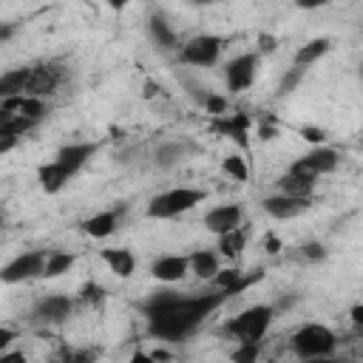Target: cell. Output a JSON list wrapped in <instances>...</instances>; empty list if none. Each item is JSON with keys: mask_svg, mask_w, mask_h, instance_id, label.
Listing matches in <instances>:
<instances>
[{"mask_svg": "<svg viewBox=\"0 0 363 363\" xmlns=\"http://www.w3.org/2000/svg\"><path fill=\"white\" fill-rule=\"evenodd\" d=\"M227 295H193L182 298L179 292H156L147 301V315H150V332L156 337H184L190 335Z\"/></svg>", "mask_w": 363, "mask_h": 363, "instance_id": "obj_1", "label": "cell"}, {"mask_svg": "<svg viewBox=\"0 0 363 363\" xmlns=\"http://www.w3.org/2000/svg\"><path fill=\"white\" fill-rule=\"evenodd\" d=\"M337 346V335L323 323H303L292 335V352L303 360H320L329 357Z\"/></svg>", "mask_w": 363, "mask_h": 363, "instance_id": "obj_2", "label": "cell"}, {"mask_svg": "<svg viewBox=\"0 0 363 363\" xmlns=\"http://www.w3.org/2000/svg\"><path fill=\"white\" fill-rule=\"evenodd\" d=\"M272 318H275L272 306H267V303H255V306L238 312V315L227 323V332H230L238 343H261L264 335H267L269 326H272Z\"/></svg>", "mask_w": 363, "mask_h": 363, "instance_id": "obj_3", "label": "cell"}, {"mask_svg": "<svg viewBox=\"0 0 363 363\" xmlns=\"http://www.w3.org/2000/svg\"><path fill=\"white\" fill-rule=\"evenodd\" d=\"M201 201H204V190H196V187H173V190H164V193H159V196L150 199L147 216L150 218H173V216H182V213L193 210Z\"/></svg>", "mask_w": 363, "mask_h": 363, "instance_id": "obj_4", "label": "cell"}, {"mask_svg": "<svg viewBox=\"0 0 363 363\" xmlns=\"http://www.w3.org/2000/svg\"><path fill=\"white\" fill-rule=\"evenodd\" d=\"M224 51V40L218 34H196L190 37L182 48H179V60L184 65H196V68H213L221 60Z\"/></svg>", "mask_w": 363, "mask_h": 363, "instance_id": "obj_5", "label": "cell"}, {"mask_svg": "<svg viewBox=\"0 0 363 363\" xmlns=\"http://www.w3.org/2000/svg\"><path fill=\"white\" fill-rule=\"evenodd\" d=\"M340 164V153L335 147H326V145H315L309 153H303L301 159H295L289 164L292 173H303V176H326V173H335Z\"/></svg>", "mask_w": 363, "mask_h": 363, "instance_id": "obj_6", "label": "cell"}, {"mask_svg": "<svg viewBox=\"0 0 363 363\" xmlns=\"http://www.w3.org/2000/svg\"><path fill=\"white\" fill-rule=\"evenodd\" d=\"M43 264H45V252L43 250L20 252L6 267H0V281L3 284H23L28 278H43Z\"/></svg>", "mask_w": 363, "mask_h": 363, "instance_id": "obj_7", "label": "cell"}, {"mask_svg": "<svg viewBox=\"0 0 363 363\" xmlns=\"http://www.w3.org/2000/svg\"><path fill=\"white\" fill-rule=\"evenodd\" d=\"M258 74V54H241L235 60L227 62L224 68V79H227V91L230 94H241L255 82Z\"/></svg>", "mask_w": 363, "mask_h": 363, "instance_id": "obj_8", "label": "cell"}, {"mask_svg": "<svg viewBox=\"0 0 363 363\" xmlns=\"http://www.w3.org/2000/svg\"><path fill=\"white\" fill-rule=\"evenodd\" d=\"M309 204H312L309 199H298V196H286V193H275V196H267L261 201L264 213L269 218H278V221H286V218H295V216L306 213Z\"/></svg>", "mask_w": 363, "mask_h": 363, "instance_id": "obj_9", "label": "cell"}, {"mask_svg": "<svg viewBox=\"0 0 363 363\" xmlns=\"http://www.w3.org/2000/svg\"><path fill=\"white\" fill-rule=\"evenodd\" d=\"M94 153H96V145H94V142H74V145L60 147L57 156H54V162H57L60 167H65L71 176H77Z\"/></svg>", "mask_w": 363, "mask_h": 363, "instance_id": "obj_10", "label": "cell"}, {"mask_svg": "<svg viewBox=\"0 0 363 363\" xmlns=\"http://www.w3.org/2000/svg\"><path fill=\"white\" fill-rule=\"evenodd\" d=\"M60 82H62V68H57V65H51V62H48V65H37V68H31L26 94H31V96H45V94H54Z\"/></svg>", "mask_w": 363, "mask_h": 363, "instance_id": "obj_11", "label": "cell"}, {"mask_svg": "<svg viewBox=\"0 0 363 363\" xmlns=\"http://www.w3.org/2000/svg\"><path fill=\"white\" fill-rule=\"evenodd\" d=\"M190 272V264H187V255H159L153 264H150V275L162 284H176L182 281L184 275Z\"/></svg>", "mask_w": 363, "mask_h": 363, "instance_id": "obj_12", "label": "cell"}, {"mask_svg": "<svg viewBox=\"0 0 363 363\" xmlns=\"http://www.w3.org/2000/svg\"><path fill=\"white\" fill-rule=\"evenodd\" d=\"M241 218H244V210L238 204H218L213 207L207 216H204V227L216 235L233 230V227H241Z\"/></svg>", "mask_w": 363, "mask_h": 363, "instance_id": "obj_13", "label": "cell"}, {"mask_svg": "<svg viewBox=\"0 0 363 363\" xmlns=\"http://www.w3.org/2000/svg\"><path fill=\"white\" fill-rule=\"evenodd\" d=\"M71 309H74V301L68 295H48L43 301H37L34 315L45 323H62V320H68Z\"/></svg>", "mask_w": 363, "mask_h": 363, "instance_id": "obj_14", "label": "cell"}, {"mask_svg": "<svg viewBox=\"0 0 363 363\" xmlns=\"http://www.w3.org/2000/svg\"><path fill=\"white\" fill-rule=\"evenodd\" d=\"M125 207H116V210H102V213H96V216H91V218H85L82 221V230L91 235V238H108V235H113L116 233V227H119V213H122Z\"/></svg>", "mask_w": 363, "mask_h": 363, "instance_id": "obj_15", "label": "cell"}, {"mask_svg": "<svg viewBox=\"0 0 363 363\" xmlns=\"http://www.w3.org/2000/svg\"><path fill=\"white\" fill-rule=\"evenodd\" d=\"M74 176L65 170V167H60L54 159L48 162V164H40V170H37V182H40V187H43V193H48V196H54V193H60L68 182H71Z\"/></svg>", "mask_w": 363, "mask_h": 363, "instance_id": "obj_16", "label": "cell"}, {"mask_svg": "<svg viewBox=\"0 0 363 363\" xmlns=\"http://www.w3.org/2000/svg\"><path fill=\"white\" fill-rule=\"evenodd\" d=\"M221 255L213 252V250H196L193 255H187V264H190V272L201 281H213V275L221 269Z\"/></svg>", "mask_w": 363, "mask_h": 363, "instance_id": "obj_17", "label": "cell"}, {"mask_svg": "<svg viewBox=\"0 0 363 363\" xmlns=\"http://www.w3.org/2000/svg\"><path fill=\"white\" fill-rule=\"evenodd\" d=\"M315 176H303V173H292L286 170L281 179H278V190L286 193V196H298V199H312V190H315Z\"/></svg>", "mask_w": 363, "mask_h": 363, "instance_id": "obj_18", "label": "cell"}, {"mask_svg": "<svg viewBox=\"0 0 363 363\" xmlns=\"http://www.w3.org/2000/svg\"><path fill=\"white\" fill-rule=\"evenodd\" d=\"M102 261L108 264V269L116 275V278H130L133 269H136V255L125 247H116V250H102Z\"/></svg>", "mask_w": 363, "mask_h": 363, "instance_id": "obj_19", "label": "cell"}, {"mask_svg": "<svg viewBox=\"0 0 363 363\" xmlns=\"http://www.w3.org/2000/svg\"><path fill=\"white\" fill-rule=\"evenodd\" d=\"M244 247H247V233L241 230V227H233V230H227V233H221L218 235V255L221 258H227V261H238L241 255H244Z\"/></svg>", "mask_w": 363, "mask_h": 363, "instance_id": "obj_20", "label": "cell"}, {"mask_svg": "<svg viewBox=\"0 0 363 363\" xmlns=\"http://www.w3.org/2000/svg\"><path fill=\"white\" fill-rule=\"evenodd\" d=\"M28 77H31V68H28V65H20V68H9L6 74H0V99H6V96H14V94H26Z\"/></svg>", "mask_w": 363, "mask_h": 363, "instance_id": "obj_21", "label": "cell"}, {"mask_svg": "<svg viewBox=\"0 0 363 363\" xmlns=\"http://www.w3.org/2000/svg\"><path fill=\"white\" fill-rule=\"evenodd\" d=\"M147 31H150V40H153L159 48H164V51H173V48L179 45V40H176V31L170 28V23H167L162 14H153V17H150V23H147Z\"/></svg>", "mask_w": 363, "mask_h": 363, "instance_id": "obj_22", "label": "cell"}, {"mask_svg": "<svg viewBox=\"0 0 363 363\" xmlns=\"http://www.w3.org/2000/svg\"><path fill=\"white\" fill-rule=\"evenodd\" d=\"M332 48V40H326V37H318V40H309V43H303L298 51H295V65H301V68H306V65H312V62H318L326 51Z\"/></svg>", "mask_w": 363, "mask_h": 363, "instance_id": "obj_23", "label": "cell"}, {"mask_svg": "<svg viewBox=\"0 0 363 363\" xmlns=\"http://www.w3.org/2000/svg\"><path fill=\"white\" fill-rule=\"evenodd\" d=\"M77 264V255L74 252H48L45 255V264H43V278H60L65 275L71 267Z\"/></svg>", "mask_w": 363, "mask_h": 363, "instance_id": "obj_24", "label": "cell"}, {"mask_svg": "<svg viewBox=\"0 0 363 363\" xmlns=\"http://www.w3.org/2000/svg\"><path fill=\"white\" fill-rule=\"evenodd\" d=\"M221 128H224V133L227 136H233V142L235 145H241V147H247L250 145V119L244 116V113H233V116H227L224 113V122H221Z\"/></svg>", "mask_w": 363, "mask_h": 363, "instance_id": "obj_25", "label": "cell"}, {"mask_svg": "<svg viewBox=\"0 0 363 363\" xmlns=\"http://www.w3.org/2000/svg\"><path fill=\"white\" fill-rule=\"evenodd\" d=\"M221 170L227 173V176H233L235 182H247L250 179V167H247V159L244 156H227L224 162H221Z\"/></svg>", "mask_w": 363, "mask_h": 363, "instance_id": "obj_26", "label": "cell"}, {"mask_svg": "<svg viewBox=\"0 0 363 363\" xmlns=\"http://www.w3.org/2000/svg\"><path fill=\"white\" fill-rule=\"evenodd\" d=\"M303 71H306V68H301V65H292V68L284 74L281 85H278V96H286L289 91H295V88L301 85V79H303Z\"/></svg>", "mask_w": 363, "mask_h": 363, "instance_id": "obj_27", "label": "cell"}, {"mask_svg": "<svg viewBox=\"0 0 363 363\" xmlns=\"http://www.w3.org/2000/svg\"><path fill=\"white\" fill-rule=\"evenodd\" d=\"M182 147L179 145H162L159 150H156V164H162V167H170V164H176V159H182Z\"/></svg>", "mask_w": 363, "mask_h": 363, "instance_id": "obj_28", "label": "cell"}, {"mask_svg": "<svg viewBox=\"0 0 363 363\" xmlns=\"http://www.w3.org/2000/svg\"><path fill=\"white\" fill-rule=\"evenodd\" d=\"M201 105H204L207 113H216V116H224V113H227V96L204 94V96H201Z\"/></svg>", "mask_w": 363, "mask_h": 363, "instance_id": "obj_29", "label": "cell"}, {"mask_svg": "<svg viewBox=\"0 0 363 363\" xmlns=\"http://www.w3.org/2000/svg\"><path fill=\"white\" fill-rule=\"evenodd\" d=\"M230 357L235 363H255L258 360V343H241Z\"/></svg>", "mask_w": 363, "mask_h": 363, "instance_id": "obj_30", "label": "cell"}, {"mask_svg": "<svg viewBox=\"0 0 363 363\" xmlns=\"http://www.w3.org/2000/svg\"><path fill=\"white\" fill-rule=\"evenodd\" d=\"M79 298H82V303H99V301L105 298V289L91 281V284H85V286L79 289Z\"/></svg>", "mask_w": 363, "mask_h": 363, "instance_id": "obj_31", "label": "cell"}, {"mask_svg": "<svg viewBox=\"0 0 363 363\" xmlns=\"http://www.w3.org/2000/svg\"><path fill=\"white\" fill-rule=\"evenodd\" d=\"M301 255H303L306 261H323V258H326V247H323L320 241H309V244L301 247Z\"/></svg>", "mask_w": 363, "mask_h": 363, "instance_id": "obj_32", "label": "cell"}, {"mask_svg": "<svg viewBox=\"0 0 363 363\" xmlns=\"http://www.w3.org/2000/svg\"><path fill=\"white\" fill-rule=\"evenodd\" d=\"M301 136H303L309 145H323V142H326V130H323V128H315V125H303V128H301Z\"/></svg>", "mask_w": 363, "mask_h": 363, "instance_id": "obj_33", "label": "cell"}, {"mask_svg": "<svg viewBox=\"0 0 363 363\" xmlns=\"http://www.w3.org/2000/svg\"><path fill=\"white\" fill-rule=\"evenodd\" d=\"M17 142H20V136H17V133H11V130L0 128V153L14 150V147H17Z\"/></svg>", "mask_w": 363, "mask_h": 363, "instance_id": "obj_34", "label": "cell"}, {"mask_svg": "<svg viewBox=\"0 0 363 363\" xmlns=\"http://www.w3.org/2000/svg\"><path fill=\"white\" fill-rule=\"evenodd\" d=\"M281 250H284L281 238H278V235H272V233H267V235H264V252H269V255H278Z\"/></svg>", "mask_w": 363, "mask_h": 363, "instance_id": "obj_35", "label": "cell"}, {"mask_svg": "<svg viewBox=\"0 0 363 363\" xmlns=\"http://www.w3.org/2000/svg\"><path fill=\"white\" fill-rule=\"evenodd\" d=\"M11 340H17V332L9 329V326H0V352H3L6 346H11Z\"/></svg>", "mask_w": 363, "mask_h": 363, "instance_id": "obj_36", "label": "cell"}, {"mask_svg": "<svg viewBox=\"0 0 363 363\" xmlns=\"http://www.w3.org/2000/svg\"><path fill=\"white\" fill-rule=\"evenodd\" d=\"M258 43H261V54H269V51H275V45H278L275 37H269V34H261Z\"/></svg>", "mask_w": 363, "mask_h": 363, "instance_id": "obj_37", "label": "cell"}, {"mask_svg": "<svg viewBox=\"0 0 363 363\" xmlns=\"http://www.w3.org/2000/svg\"><path fill=\"white\" fill-rule=\"evenodd\" d=\"M332 0H295L298 9H320V6H329Z\"/></svg>", "mask_w": 363, "mask_h": 363, "instance_id": "obj_38", "label": "cell"}, {"mask_svg": "<svg viewBox=\"0 0 363 363\" xmlns=\"http://www.w3.org/2000/svg\"><path fill=\"white\" fill-rule=\"evenodd\" d=\"M14 31H17V26H14V23H0V43H3V40H9Z\"/></svg>", "mask_w": 363, "mask_h": 363, "instance_id": "obj_39", "label": "cell"}, {"mask_svg": "<svg viewBox=\"0 0 363 363\" xmlns=\"http://www.w3.org/2000/svg\"><path fill=\"white\" fill-rule=\"evenodd\" d=\"M352 323H354V326H363V306H360V303L352 306Z\"/></svg>", "mask_w": 363, "mask_h": 363, "instance_id": "obj_40", "label": "cell"}, {"mask_svg": "<svg viewBox=\"0 0 363 363\" xmlns=\"http://www.w3.org/2000/svg\"><path fill=\"white\" fill-rule=\"evenodd\" d=\"M258 133H261V139H275V133H278V130H275V128H269V125H264Z\"/></svg>", "mask_w": 363, "mask_h": 363, "instance_id": "obj_41", "label": "cell"}, {"mask_svg": "<svg viewBox=\"0 0 363 363\" xmlns=\"http://www.w3.org/2000/svg\"><path fill=\"white\" fill-rule=\"evenodd\" d=\"M190 6H210V3H216V0H187Z\"/></svg>", "mask_w": 363, "mask_h": 363, "instance_id": "obj_42", "label": "cell"}, {"mask_svg": "<svg viewBox=\"0 0 363 363\" xmlns=\"http://www.w3.org/2000/svg\"><path fill=\"white\" fill-rule=\"evenodd\" d=\"M113 9H122V6H128V0H108Z\"/></svg>", "mask_w": 363, "mask_h": 363, "instance_id": "obj_43", "label": "cell"}]
</instances>
